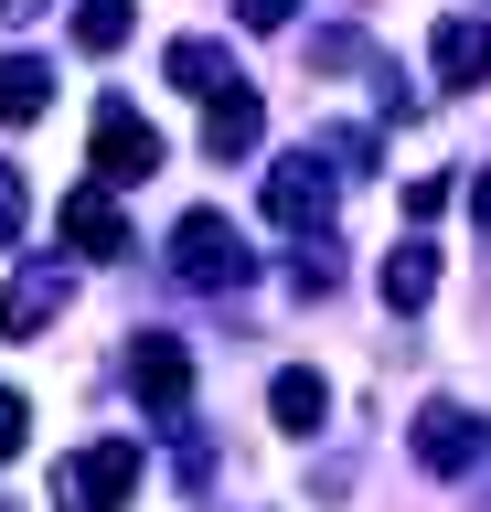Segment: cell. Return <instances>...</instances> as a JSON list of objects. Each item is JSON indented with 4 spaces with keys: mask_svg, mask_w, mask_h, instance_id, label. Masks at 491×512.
Returning a JSON list of instances; mask_svg holds the SVG:
<instances>
[{
    "mask_svg": "<svg viewBox=\"0 0 491 512\" xmlns=\"http://www.w3.org/2000/svg\"><path fill=\"white\" fill-rule=\"evenodd\" d=\"M171 267H182V288H246V278H257V256H246V235H235V224L214 214V203L171 224Z\"/></svg>",
    "mask_w": 491,
    "mask_h": 512,
    "instance_id": "cell-1",
    "label": "cell"
},
{
    "mask_svg": "<svg viewBox=\"0 0 491 512\" xmlns=\"http://www.w3.org/2000/svg\"><path fill=\"white\" fill-rule=\"evenodd\" d=\"M139 491V438H97L54 470V512H118Z\"/></svg>",
    "mask_w": 491,
    "mask_h": 512,
    "instance_id": "cell-2",
    "label": "cell"
},
{
    "mask_svg": "<svg viewBox=\"0 0 491 512\" xmlns=\"http://www.w3.org/2000/svg\"><path fill=\"white\" fill-rule=\"evenodd\" d=\"M161 171V128L139 118V107H97V182H150Z\"/></svg>",
    "mask_w": 491,
    "mask_h": 512,
    "instance_id": "cell-3",
    "label": "cell"
},
{
    "mask_svg": "<svg viewBox=\"0 0 491 512\" xmlns=\"http://www.w3.org/2000/svg\"><path fill=\"white\" fill-rule=\"evenodd\" d=\"M129 384H139V406L182 416V406H193V352L171 342V331H139V352H129Z\"/></svg>",
    "mask_w": 491,
    "mask_h": 512,
    "instance_id": "cell-4",
    "label": "cell"
},
{
    "mask_svg": "<svg viewBox=\"0 0 491 512\" xmlns=\"http://www.w3.org/2000/svg\"><path fill=\"white\" fill-rule=\"evenodd\" d=\"M267 214L289 224V235H321V224H331V171H321L310 150L278 160V171H267Z\"/></svg>",
    "mask_w": 491,
    "mask_h": 512,
    "instance_id": "cell-5",
    "label": "cell"
},
{
    "mask_svg": "<svg viewBox=\"0 0 491 512\" xmlns=\"http://www.w3.org/2000/svg\"><path fill=\"white\" fill-rule=\"evenodd\" d=\"M54 224H65L75 256H129V214H118V192H107V182L65 192V214H54Z\"/></svg>",
    "mask_w": 491,
    "mask_h": 512,
    "instance_id": "cell-6",
    "label": "cell"
},
{
    "mask_svg": "<svg viewBox=\"0 0 491 512\" xmlns=\"http://www.w3.org/2000/svg\"><path fill=\"white\" fill-rule=\"evenodd\" d=\"M161 75H171L182 96H235V86H246V75H235V54H225V43H203V32H182V43H171Z\"/></svg>",
    "mask_w": 491,
    "mask_h": 512,
    "instance_id": "cell-7",
    "label": "cell"
},
{
    "mask_svg": "<svg viewBox=\"0 0 491 512\" xmlns=\"http://www.w3.org/2000/svg\"><path fill=\"white\" fill-rule=\"evenodd\" d=\"M417 459L427 470H470V459H481V427L459 406H417Z\"/></svg>",
    "mask_w": 491,
    "mask_h": 512,
    "instance_id": "cell-8",
    "label": "cell"
},
{
    "mask_svg": "<svg viewBox=\"0 0 491 512\" xmlns=\"http://www.w3.org/2000/svg\"><path fill=\"white\" fill-rule=\"evenodd\" d=\"M54 310H65V278H54V267H22V278H11V299H0V331H11V342H33Z\"/></svg>",
    "mask_w": 491,
    "mask_h": 512,
    "instance_id": "cell-9",
    "label": "cell"
},
{
    "mask_svg": "<svg viewBox=\"0 0 491 512\" xmlns=\"http://www.w3.org/2000/svg\"><path fill=\"white\" fill-rule=\"evenodd\" d=\"M43 107H54V64H43V54H11V64H0V118L33 128Z\"/></svg>",
    "mask_w": 491,
    "mask_h": 512,
    "instance_id": "cell-10",
    "label": "cell"
},
{
    "mask_svg": "<svg viewBox=\"0 0 491 512\" xmlns=\"http://www.w3.org/2000/svg\"><path fill=\"white\" fill-rule=\"evenodd\" d=\"M257 128H267V107L235 86V96H214V118H203V150H214V160H246V150H257Z\"/></svg>",
    "mask_w": 491,
    "mask_h": 512,
    "instance_id": "cell-11",
    "label": "cell"
},
{
    "mask_svg": "<svg viewBox=\"0 0 491 512\" xmlns=\"http://www.w3.org/2000/svg\"><path fill=\"white\" fill-rule=\"evenodd\" d=\"M374 288H385V310H427V299H438V256H427V246H395L385 267H374Z\"/></svg>",
    "mask_w": 491,
    "mask_h": 512,
    "instance_id": "cell-12",
    "label": "cell"
},
{
    "mask_svg": "<svg viewBox=\"0 0 491 512\" xmlns=\"http://www.w3.org/2000/svg\"><path fill=\"white\" fill-rule=\"evenodd\" d=\"M438 75L449 86H491V32L481 22H438Z\"/></svg>",
    "mask_w": 491,
    "mask_h": 512,
    "instance_id": "cell-13",
    "label": "cell"
},
{
    "mask_svg": "<svg viewBox=\"0 0 491 512\" xmlns=\"http://www.w3.org/2000/svg\"><path fill=\"white\" fill-rule=\"evenodd\" d=\"M267 406H278L289 438H310V427L331 416V384H321V374H278V384H267Z\"/></svg>",
    "mask_w": 491,
    "mask_h": 512,
    "instance_id": "cell-14",
    "label": "cell"
},
{
    "mask_svg": "<svg viewBox=\"0 0 491 512\" xmlns=\"http://www.w3.org/2000/svg\"><path fill=\"white\" fill-rule=\"evenodd\" d=\"M75 43H86V54H118V43H129V0H86V11H75Z\"/></svg>",
    "mask_w": 491,
    "mask_h": 512,
    "instance_id": "cell-15",
    "label": "cell"
},
{
    "mask_svg": "<svg viewBox=\"0 0 491 512\" xmlns=\"http://www.w3.org/2000/svg\"><path fill=\"white\" fill-rule=\"evenodd\" d=\"M331 278H342V267H331V246H299V267H289L299 299H331Z\"/></svg>",
    "mask_w": 491,
    "mask_h": 512,
    "instance_id": "cell-16",
    "label": "cell"
},
{
    "mask_svg": "<svg viewBox=\"0 0 491 512\" xmlns=\"http://www.w3.org/2000/svg\"><path fill=\"white\" fill-rule=\"evenodd\" d=\"M22 438H33V406H22L11 384H0V459H22Z\"/></svg>",
    "mask_w": 491,
    "mask_h": 512,
    "instance_id": "cell-17",
    "label": "cell"
},
{
    "mask_svg": "<svg viewBox=\"0 0 491 512\" xmlns=\"http://www.w3.org/2000/svg\"><path fill=\"white\" fill-rule=\"evenodd\" d=\"M11 235H22V171L0 160V246H11Z\"/></svg>",
    "mask_w": 491,
    "mask_h": 512,
    "instance_id": "cell-18",
    "label": "cell"
},
{
    "mask_svg": "<svg viewBox=\"0 0 491 512\" xmlns=\"http://www.w3.org/2000/svg\"><path fill=\"white\" fill-rule=\"evenodd\" d=\"M235 11H246V32H278V22H289V0H235Z\"/></svg>",
    "mask_w": 491,
    "mask_h": 512,
    "instance_id": "cell-19",
    "label": "cell"
},
{
    "mask_svg": "<svg viewBox=\"0 0 491 512\" xmlns=\"http://www.w3.org/2000/svg\"><path fill=\"white\" fill-rule=\"evenodd\" d=\"M470 224H481V246H491V171L470 182Z\"/></svg>",
    "mask_w": 491,
    "mask_h": 512,
    "instance_id": "cell-20",
    "label": "cell"
},
{
    "mask_svg": "<svg viewBox=\"0 0 491 512\" xmlns=\"http://www.w3.org/2000/svg\"><path fill=\"white\" fill-rule=\"evenodd\" d=\"M0 22H43V0H0Z\"/></svg>",
    "mask_w": 491,
    "mask_h": 512,
    "instance_id": "cell-21",
    "label": "cell"
}]
</instances>
